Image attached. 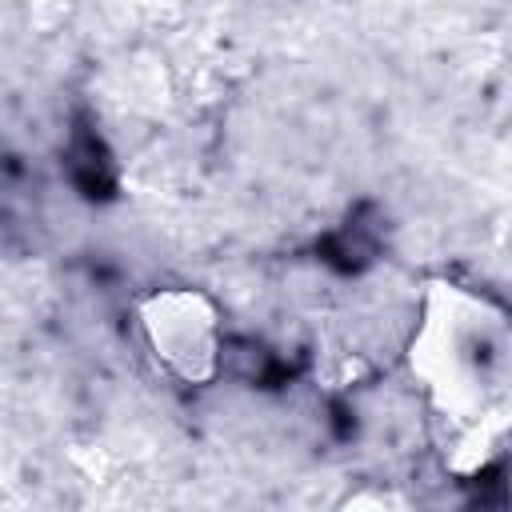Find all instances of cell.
Wrapping results in <instances>:
<instances>
[{"label": "cell", "instance_id": "1", "mask_svg": "<svg viewBox=\"0 0 512 512\" xmlns=\"http://www.w3.org/2000/svg\"><path fill=\"white\" fill-rule=\"evenodd\" d=\"M404 364L448 472L472 476L512 444V308L492 292L428 280Z\"/></svg>", "mask_w": 512, "mask_h": 512}, {"label": "cell", "instance_id": "2", "mask_svg": "<svg viewBox=\"0 0 512 512\" xmlns=\"http://www.w3.org/2000/svg\"><path fill=\"white\" fill-rule=\"evenodd\" d=\"M136 332L156 368L180 384H212L224 352L220 304L192 284H160L136 300Z\"/></svg>", "mask_w": 512, "mask_h": 512}, {"label": "cell", "instance_id": "3", "mask_svg": "<svg viewBox=\"0 0 512 512\" xmlns=\"http://www.w3.org/2000/svg\"><path fill=\"white\" fill-rule=\"evenodd\" d=\"M332 512H416L408 504V496H400L396 488H384V484H360L352 492H344L336 500Z\"/></svg>", "mask_w": 512, "mask_h": 512}]
</instances>
